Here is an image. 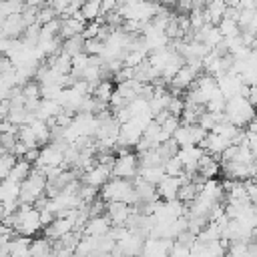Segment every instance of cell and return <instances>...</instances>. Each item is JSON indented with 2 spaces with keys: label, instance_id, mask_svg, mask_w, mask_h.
Segmentation results:
<instances>
[{
  "label": "cell",
  "instance_id": "cell-1",
  "mask_svg": "<svg viewBox=\"0 0 257 257\" xmlns=\"http://www.w3.org/2000/svg\"><path fill=\"white\" fill-rule=\"evenodd\" d=\"M100 199L106 203H114V201H122L128 205H137V193H135V185L128 179H118L112 177L102 189H100Z\"/></svg>",
  "mask_w": 257,
  "mask_h": 257
},
{
  "label": "cell",
  "instance_id": "cell-2",
  "mask_svg": "<svg viewBox=\"0 0 257 257\" xmlns=\"http://www.w3.org/2000/svg\"><path fill=\"white\" fill-rule=\"evenodd\" d=\"M257 114V108L245 98V96H233V98H227V108H225V116L229 122H233L235 126L243 128V126H249L253 122Z\"/></svg>",
  "mask_w": 257,
  "mask_h": 257
},
{
  "label": "cell",
  "instance_id": "cell-3",
  "mask_svg": "<svg viewBox=\"0 0 257 257\" xmlns=\"http://www.w3.org/2000/svg\"><path fill=\"white\" fill-rule=\"evenodd\" d=\"M46 187L48 179L38 169H32L28 179L20 185V205H34L40 197L46 195Z\"/></svg>",
  "mask_w": 257,
  "mask_h": 257
},
{
  "label": "cell",
  "instance_id": "cell-4",
  "mask_svg": "<svg viewBox=\"0 0 257 257\" xmlns=\"http://www.w3.org/2000/svg\"><path fill=\"white\" fill-rule=\"evenodd\" d=\"M139 155L137 153H126V155H118L112 167V177L118 179H128L135 181L139 177Z\"/></svg>",
  "mask_w": 257,
  "mask_h": 257
},
{
  "label": "cell",
  "instance_id": "cell-5",
  "mask_svg": "<svg viewBox=\"0 0 257 257\" xmlns=\"http://www.w3.org/2000/svg\"><path fill=\"white\" fill-rule=\"evenodd\" d=\"M112 177V167L110 165H102V163H96L92 169H88L84 175H82V183L86 185H92L96 189H102Z\"/></svg>",
  "mask_w": 257,
  "mask_h": 257
},
{
  "label": "cell",
  "instance_id": "cell-6",
  "mask_svg": "<svg viewBox=\"0 0 257 257\" xmlns=\"http://www.w3.org/2000/svg\"><path fill=\"white\" fill-rule=\"evenodd\" d=\"M135 209L133 205L128 203H122V201H114V203H106V217L114 223V225H120V227H126L128 219L133 217Z\"/></svg>",
  "mask_w": 257,
  "mask_h": 257
},
{
  "label": "cell",
  "instance_id": "cell-7",
  "mask_svg": "<svg viewBox=\"0 0 257 257\" xmlns=\"http://www.w3.org/2000/svg\"><path fill=\"white\" fill-rule=\"evenodd\" d=\"M231 145H233L231 139H227V137H223V135H219V133H209V135L205 137V141H203L199 147H203L209 155L221 159V155H223Z\"/></svg>",
  "mask_w": 257,
  "mask_h": 257
},
{
  "label": "cell",
  "instance_id": "cell-8",
  "mask_svg": "<svg viewBox=\"0 0 257 257\" xmlns=\"http://www.w3.org/2000/svg\"><path fill=\"white\" fill-rule=\"evenodd\" d=\"M72 231H74V219H70V217H58L48 227H44V237H48L50 241H58L64 235L72 233Z\"/></svg>",
  "mask_w": 257,
  "mask_h": 257
},
{
  "label": "cell",
  "instance_id": "cell-9",
  "mask_svg": "<svg viewBox=\"0 0 257 257\" xmlns=\"http://www.w3.org/2000/svg\"><path fill=\"white\" fill-rule=\"evenodd\" d=\"M24 30H26V22L22 18V12L20 14H12V16L2 20V38H8V40L22 38Z\"/></svg>",
  "mask_w": 257,
  "mask_h": 257
},
{
  "label": "cell",
  "instance_id": "cell-10",
  "mask_svg": "<svg viewBox=\"0 0 257 257\" xmlns=\"http://www.w3.org/2000/svg\"><path fill=\"white\" fill-rule=\"evenodd\" d=\"M197 78H199V74H197L191 66H187V64H185V66L177 72V76L169 82V84H171V88H173V94H175V92H183V90H185V92H187V90H191V88L195 86V80H197Z\"/></svg>",
  "mask_w": 257,
  "mask_h": 257
},
{
  "label": "cell",
  "instance_id": "cell-11",
  "mask_svg": "<svg viewBox=\"0 0 257 257\" xmlns=\"http://www.w3.org/2000/svg\"><path fill=\"white\" fill-rule=\"evenodd\" d=\"M143 139V131L131 120L126 124L120 126V133H118V141H116V147L118 149H128V147H137L139 141Z\"/></svg>",
  "mask_w": 257,
  "mask_h": 257
},
{
  "label": "cell",
  "instance_id": "cell-12",
  "mask_svg": "<svg viewBox=\"0 0 257 257\" xmlns=\"http://www.w3.org/2000/svg\"><path fill=\"white\" fill-rule=\"evenodd\" d=\"M181 185H183V179L181 177H165L161 181V185H157V193H159V199L161 201H177L179 197V191H181Z\"/></svg>",
  "mask_w": 257,
  "mask_h": 257
},
{
  "label": "cell",
  "instance_id": "cell-13",
  "mask_svg": "<svg viewBox=\"0 0 257 257\" xmlns=\"http://www.w3.org/2000/svg\"><path fill=\"white\" fill-rule=\"evenodd\" d=\"M86 24L88 22H84L80 18H74V16H60V38L68 40V38H74V36L82 34Z\"/></svg>",
  "mask_w": 257,
  "mask_h": 257
},
{
  "label": "cell",
  "instance_id": "cell-14",
  "mask_svg": "<svg viewBox=\"0 0 257 257\" xmlns=\"http://www.w3.org/2000/svg\"><path fill=\"white\" fill-rule=\"evenodd\" d=\"M110 229H112V221L106 215H100V217H92L86 223L84 235L86 237H102V235H108Z\"/></svg>",
  "mask_w": 257,
  "mask_h": 257
},
{
  "label": "cell",
  "instance_id": "cell-15",
  "mask_svg": "<svg viewBox=\"0 0 257 257\" xmlns=\"http://www.w3.org/2000/svg\"><path fill=\"white\" fill-rule=\"evenodd\" d=\"M227 10H229V4L225 0H209V4L205 6V20H207V24L219 26V22L225 18Z\"/></svg>",
  "mask_w": 257,
  "mask_h": 257
},
{
  "label": "cell",
  "instance_id": "cell-16",
  "mask_svg": "<svg viewBox=\"0 0 257 257\" xmlns=\"http://www.w3.org/2000/svg\"><path fill=\"white\" fill-rule=\"evenodd\" d=\"M62 110H64V108H62V106H60L56 100H48V98H42L34 114H36V118H38V120H44V122H48L50 118H56V116H58Z\"/></svg>",
  "mask_w": 257,
  "mask_h": 257
},
{
  "label": "cell",
  "instance_id": "cell-17",
  "mask_svg": "<svg viewBox=\"0 0 257 257\" xmlns=\"http://www.w3.org/2000/svg\"><path fill=\"white\" fill-rule=\"evenodd\" d=\"M30 245H32L30 237L16 235V237L10 241V257H32Z\"/></svg>",
  "mask_w": 257,
  "mask_h": 257
},
{
  "label": "cell",
  "instance_id": "cell-18",
  "mask_svg": "<svg viewBox=\"0 0 257 257\" xmlns=\"http://www.w3.org/2000/svg\"><path fill=\"white\" fill-rule=\"evenodd\" d=\"M0 201L2 203L20 201V183H14L10 179H4L2 185H0Z\"/></svg>",
  "mask_w": 257,
  "mask_h": 257
},
{
  "label": "cell",
  "instance_id": "cell-19",
  "mask_svg": "<svg viewBox=\"0 0 257 257\" xmlns=\"http://www.w3.org/2000/svg\"><path fill=\"white\" fill-rule=\"evenodd\" d=\"M32 169H34L32 163H28V161H24V159H18V163H16L14 169L10 171L8 179L14 181V183H20V185H22V183L28 179V175L32 173Z\"/></svg>",
  "mask_w": 257,
  "mask_h": 257
},
{
  "label": "cell",
  "instance_id": "cell-20",
  "mask_svg": "<svg viewBox=\"0 0 257 257\" xmlns=\"http://www.w3.org/2000/svg\"><path fill=\"white\" fill-rule=\"evenodd\" d=\"M139 177L143 181H147V183H151V185L157 187L167 177V173H165V167L163 165L161 167H145V169H139Z\"/></svg>",
  "mask_w": 257,
  "mask_h": 257
},
{
  "label": "cell",
  "instance_id": "cell-21",
  "mask_svg": "<svg viewBox=\"0 0 257 257\" xmlns=\"http://www.w3.org/2000/svg\"><path fill=\"white\" fill-rule=\"evenodd\" d=\"M201 191H203V187H199V185L193 183V181H187V183L181 185V191H179V197H177V199H179L181 203H185V205H187V203L191 205V203L199 197Z\"/></svg>",
  "mask_w": 257,
  "mask_h": 257
},
{
  "label": "cell",
  "instance_id": "cell-22",
  "mask_svg": "<svg viewBox=\"0 0 257 257\" xmlns=\"http://www.w3.org/2000/svg\"><path fill=\"white\" fill-rule=\"evenodd\" d=\"M114 90H116V86L112 84V80H110V78H104V80H100V84L94 88L92 96L98 98V100H102V102H108V104H110V98H112Z\"/></svg>",
  "mask_w": 257,
  "mask_h": 257
},
{
  "label": "cell",
  "instance_id": "cell-23",
  "mask_svg": "<svg viewBox=\"0 0 257 257\" xmlns=\"http://www.w3.org/2000/svg\"><path fill=\"white\" fill-rule=\"evenodd\" d=\"M80 12L84 14V18H86L88 22L98 20V18L102 16V0H84Z\"/></svg>",
  "mask_w": 257,
  "mask_h": 257
},
{
  "label": "cell",
  "instance_id": "cell-24",
  "mask_svg": "<svg viewBox=\"0 0 257 257\" xmlns=\"http://www.w3.org/2000/svg\"><path fill=\"white\" fill-rule=\"evenodd\" d=\"M219 30L223 32L225 38H237V36H241V26H239V22H237L235 18H231V16H225V18L219 22Z\"/></svg>",
  "mask_w": 257,
  "mask_h": 257
},
{
  "label": "cell",
  "instance_id": "cell-25",
  "mask_svg": "<svg viewBox=\"0 0 257 257\" xmlns=\"http://www.w3.org/2000/svg\"><path fill=\"white\" fill-rule=\"evenodd\" d=\"M84 42H86V40H84L82 34H78V36H74V38H68V40L62 42V52L68 54V56H76V54L84 52Z\"/></svg>",
  "mask_w": 257,
  "mask_h": 257
},
{
  "label": "cell",
  "instance_id": "cell-26",
  "mask_svg": "<svg viewBox=\"0 0 257 257\" xmlns=\"http://www.w3.org/2000/svg\"><path fill=\"white\" fill-rule=\"evenodd\" d=\"M18 141L22 143V145H26L28 149H36V147H40L38 145V141H36V135H34V131H32V126L30 124H22L20 128H18Z\"/></svg>",
  "mask_w": 257,
  "mask_h": 257
},
{
  "label": "cell",
  "instance_id": "cell-27",
  "mask_svg": "<svg viewBox=\"0 0 257 257\" xmlns=\"http://www.w3.org/2000/svg\"><path fill=\"white\" fill-rule=\"evenodd\" d=\"M16 163H18V157H16V155H12V153H2V157H0V177H2V181L8 179V175H10V171L14 169Z\"/></svg>",
  "mask_w": 257,
  "mask_h": 257
},
{
  "label": "cell",
  "instance_id": "cell-28",
  "mask_svg": "<svg viewBox=\"0 0 257 257\" xmlns=\"http://www.w3.org/2000/svg\"><path fill=\"white\" fill-rule=\"evenodd\" d=\"M163 167H165V173L169 177H181V175H185V165H183V161L179 157H173V159L165 161Z\"/></svg>",
  "mask_w": 257,
  "mask_h": 257
},
{
  "label": "cell",
  "instance_id": "cell-29",
  "mask_svg": "<svg viewBox=\"0 0 257 257\" xmlns=\"http://www.w3.org/2000/svg\"><path fill=\"white\" fill-rule=\"evenodd\" d=\"M84 52L88 56H102V52H104V40H100V38L86 40L84 42Z\"/></svg>",
  "mask_w": 257,
  "mask_h": 257
},
{
  "label": "cell",
  "instance_id": "cell-30",
  "mask_svg": "<svg viewBox=\"0 0 257 257\" xmlns=\"http://www.w3.org/2000/svg\"><path fill=\"white\" fill-rule=\"evenodd\" d=\"M205 106H207V110L213 112V114H223L225 108H227V96H225V94H219V96L211 98Z\"/></svg>",
  "mask_w": 257,
  "mask_h": 257
},
{
  "label": "cell",
  "instance_id": "cell-31",
  "mask_svg": "<svg viewBox=\"0 0 257 257\" xmlns=\"http://www.w3.org/2000/svg\"><path fill=\"white\" fill-rule=\"evenodd\" d=\"M54 219H56V215H54V211H50L48 207L40 211V223H42V229H44V227H48Z\"/></svg>",
  "mask_w": 257,
  "mask_h": 257
},
{
  "label": "cell",
  "instance_id": "cell-32",
  "mask_svg": "<svg viewBox=\"0 0 257 257\" xmlns=\"http://www.w3.org/2000/svg\"><path fill=\"white\" fill-rule=\"evenodd\" d=\"M247 145H249V149L253 151V155L257 157V133L247 131Z\"/></svg>",
  "mask_w": 257,
  "mask_h": 257
},
{
  "label": "cell",
  "instance_id": "cell-33",
  "mask_svg": "<svg viewBox=\"0 0 257 257\" xmlns=\"http://www.w3.org/2000/svg\"><path fill=\"white\" fill-rule=\"evenodd\" d=\"M209 4V0H193V6L195 8H205Z\"/></svg>",
  "mask_w": 257,
  "mask_h": 257
}]
</instances>
